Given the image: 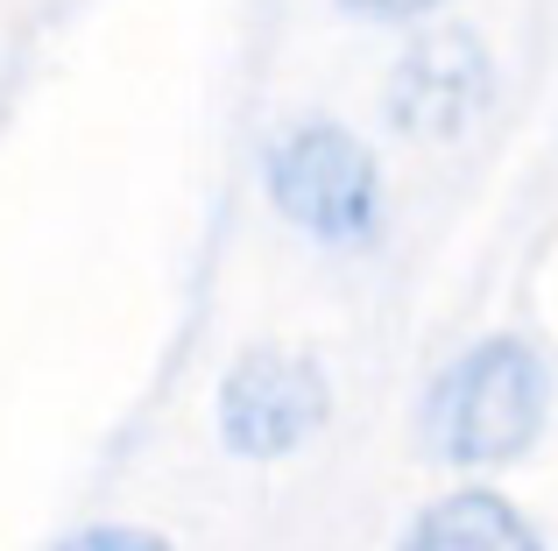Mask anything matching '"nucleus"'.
<instances>
[{"label":"nucleus","mask_w":558,"mask_h":551,"mask_svg":"<svg viewBox=\"0 0 558 551\" xmlns=\"http://www.w3.org/2000/svg\"><path fill=\"white\" fill-rule=\"evenodd\" d=\"M396 551H545V538L495 488H446L438 502L417 510V524L403 530Z\"/></svg>","instance_id":"obj_5"},{"label":"nucleus","mask_w":558,"mask_h":551,"mask_svg":"<svg viewBox=\"0 0 558 551\" xmlns=\"http://www.w3.org/2000/svg\"><path fill=\"white\" fill-rule=\"evenodd\" d=\"M219 439L241 460H290L326 431L332 389L304 354L283 346H247L227 375H219Z\"/></svg>","instance_id":"obj_3"},{"label":"nucleus","mask_w":558,"mask_h":551,"mask_svg":"<svg viewBox=\"0 0 558 551\" xmlns=\"http://www.w3.org/2000/svg\"><path fill=\"white\" fill-rule=\"evenodd\" d=\"M57 551H170L156 530H128V524H93L78 530V538H64Z\"/></svg>","instance_id":"obj_6"},{"label":"nucleus","mask_w":558,"mask_h":551,"mask_svg":"<svg viewBox=\"0 0 558 551\" xmlns=\"http://www.w3.org/2000/svg\"><path fill=\"white\" fill-rule=\"evenodd\" d=\"M545 411H551V375L537 346L517 332H488L466 354H452L438 382L424 389V453L460 474L509 467L537 445Z\"/></svg>","instance_id":"obj_1"},{"label":"nucleus","mask_w":558,"mask_h":551,"mask_svg":"<svg viewBox=\"0 0 558 551\" xmlns=\"http://www.w3.org/2000/svg\"><path fill=\"white\" fill-rule=\"evenodd\" d=\"M347 8H361V14H381V22H403V14H424V8H438V0H347Z\"/></svg>","instance_id":"obj_7"},{"label":"nucleus","mask_w":558,"mask_h":551,"mask_svg":"<svg viewBox=\"0 0 558 551\" xmlns=\"http://www.w3.org/2000/svg\"><path fill=\"white\" fill-rule=\"evenodd\" d=\"M481 107H488V57H481V42L460 36V28L417 42L389 78V121L410 127V135H424V142L460 135Z\"/></svg>","instance_id":"obj_4"},{"label":"nucleus","mask_w":558,"mask_h":551,"mask_svg":"<svg viewBox=\"0 0 558 551\" xmlns=\"http://www.w3.org/2000/svg\"><path fill=\"white\" fill-rule=\"evenodd\" d=\"M269 198L298 234L326 248H368L381 234V170L340 121H298L269 149Z\"/></svg>","instance_id":"obj_2"}]
</instances>
